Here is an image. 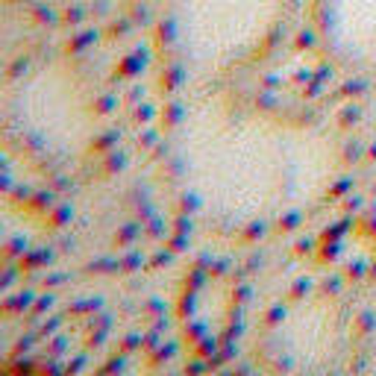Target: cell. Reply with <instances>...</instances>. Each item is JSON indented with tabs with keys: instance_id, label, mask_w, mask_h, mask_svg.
<instances>
[{
	"instance_id": "7a4b0ae2",
	"label": "cell",
	"mask_w": 376,
	"mask_h": 376,
	"mask_svg": "<svg viewBox=\"0 0 376 376\" xmlns=\"http://www.w3.org/2000/svg\"><path fill=\"white\" fill-rule=\"evenodd\" d=\"M276 12V0H180L176 41L200 65H227L264 39Z\"/></svg>"
},
{
	"instance_id": "3957f363",
	"label": "cell",
	"mask_w": 376,
	"mask_h": 376,
	"mask_svg": "<svg viewBox=\"0 0 376 376\" xmlns=\"http://www.w3.org/2000/svg\"><path fill=\"white\" fill-rule=\"evenodd\" d=\"M324 32L353 65H376V0H324Z\"/></svg>"
},
{
	"instance_id": "6da1fadb",
	"label": "cell",
	"mask_w": 376,
	"mask_h": 376,
	"mask_svg": "<svg viewBox=\"0 0 376 376\" xmlns=\"http://www.w3.org/2000/svg\"><path fill=\"white\" fill-rule=\"evenodd\" d=\"M209 162H194L203 180L194 185L206 209L236 220H259L276 215L300 194L306 165L303 138L276 132L268 124H241L232 136L220 129L212 138Z\"/></svg>"
}]
</instances>
